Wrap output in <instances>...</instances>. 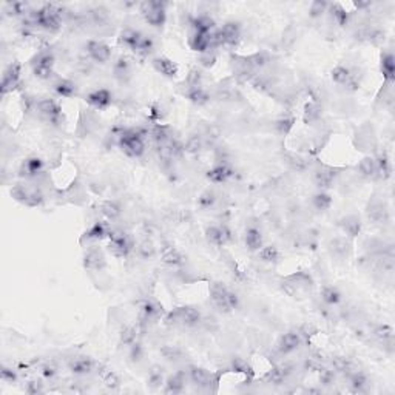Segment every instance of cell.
I'll return each instance as SVG.
<instances>
[{
	"label": "cell",
	"mask_w": 395,
	"mask_h": 395,
	"mask_svg": "<svg viewBox=\"0 0 395 395\" xmlns=\"http://www.w3.org/2000/svg\"><path fill=\"white\" fill-rule=\"evenodd\" d=\"M210 299H212L213 306L221 312H230L238 306V296L219 282L212 284Z\"/></svg>",
	"instance_id": "obj_1"
},
{
	"label": "cell",
	"mask_w": 395,
	"mask_h": 395,
	"mask_svg": "<svg viewBox=\"0 0 395 395\" xmlns=\"http://www.w3.org/2000/svg\"><path fill=\"white\" fill-rule=\"evenodd\" d=\"M201 312L195 307L185 306V307H178L173 312L168 313L167 317V324L170 326H182V327H193L201 323Z\"/></svg>",
	"instance_id": "obj_2"
},
{
	"label": "cell",
	"mask_w": 395,
	"mask_h": 395,
	"mask_svg": "<svg viewBox=\"0 0 395 395\" xmlns=\"http://www.w3.org/2000/svg\"><path fill=\"white\" fill-rule=\"evenodd\" d=\"M140 12L147 23L161 26L165 22V3L162 2H144L140 3Z\"/></svg>",
	"instance_id": "obj_3"
},
{
	"label": "cell",
	"mask_w": 395,
	"mask_h": 395,
	"mask_svg": "<svg viewBox=\"0 0 395 395\" xmlns=\"http://www.w3.org/2000/svg\"><path fill=\"white\" fill-rule=\"evenodd\" d=\"M132 246H130V241L129 238L125 236L124 233H118V232H113L110 233V244H108V250L110 254L116 258H124L129 255Z\"/></svg>",
	"instance_id": "obj_4"
},
{
	"label": "cell",
	"mask_w": 395,
	"mask_h": 395,
	"mask_svg": "<svg viewBox=\"0 0 395 395\" xmlns=\"http://www.w3.org/2000/svg\"><path fill=\"white\" fill-rule=\"evenodd\" d=\"M87 53L94 62H99V64H105V62H108L110 57H112L110 46L98 40H90L87 43Z\"/></svg>",
	"instance_id": "obj_5"
},
{
	"label": "cell",
	"mask_w": 395,
	"mask_h": 395,
	"mask_svg": "<svg viewBox=\"0 0 395 395\" xmlns=\"http://www.w3.org/2000/svg\"><path fill=\"white\" fill-rule=\"evenodd\" d=\"M37 113L48 122H57L60 118V107L54 99H40L36 105Z\"/></svg>",
	"instance_id": "obj_6"
},
{
	"label": "cell",
	"mask_w": 395,
	"mask_h": 395,
	"mask_svg": "<svg viewBox=\"0 0 395 395\" xmlns=\"http://www.w3.org/2000/svg\"><path fill=\"white\" fill-rule=\"evenodd\" d=\"M205 238L213 246H224L230 241L232 235L230 230L226 226H212L205 230Z\"/></svg>",
	"instance_id": "obj_7"
},
{
	"label": "cell",
	"mask_w": 395,
	"mask_h": 395,
	"mask_svg": "<svg viewBox=\"0 0 395 395\" xmlns=\"http://www.w3.org/2000/svg\"><path fill=\"white\" fill-rule=\"evenodd\" d=\"M299 344H301V334H298V332H287V334H284L279 338L276 349L281 354H290L298 349Z\"/></svg>",
	"instance_id": "obj_8"
},
{
	"label": "cell",
	"mask_w": 395,
	"mask_h": 395,
	"mask_svg": "<svg viewBox=\"0 0 395 395\" xmlns=\"http://www.w3.org/2000/svg\"><path fill=\"white\" fill-rule=\"evenodd\" d=\"M87 102L94 107V108H98V110H104L107 108L110 104H112V93H110L108 90H96V91H91L88 96H87Z\"/></svg>",
	"instance_id": "obj_9"
},
{
	"label": "cell",
	"mask_w": 395,
	"mask_h": 395,
	"mask_svg": "<svg viewBox=\"0 0 395 395\" xmlns=\"http://www.w3.org/2000/svg\"><path fill=\"white\" fill-rule=\"evenodd\" d=\"M20 77V65L19 64H11L5 74H3V81H2V93L6 94L8 91H11L19 82Z\"/></svg>",
	"instance_id": "obj_10"
},
{
	"label": "cell",
	"mask_w": 395,
	"mask_h": 395,
	"mask_svg": "<svg viewBox=\"0 0 395 395\" xmlns=\"http://www.w3.org/2000/svg\"><path fill=\"white\" fill-rule=\"evenodd\" d=\"M190 46L195 51L207 53L212 48V33H198V31H193V34L190 37Z\"/></svg>",
	"instance_id": "obj_11"
},
{
	"label": "cell",
	"mask_w": 395,
	"mask_h": 395,
	"mask_svg": "<svg viewBox=\"0 0 395 395\" xmlns=\"http://www.w3.org/2000/svg\"><path fill=\"white\" fill-rule=\"evenodd\" d=\"M219 34H221V37H223V43L235 45L236 42L240 40V36H241L240 23H236V22H227L223 28L219 29Z\"/></svg>",
	"instance_id": "obj_12"
},
{
	"label": "cell",
	"mask_w": 395,
	"mask_h": 395,
	"mask_svg": "<svg viewBox=\"0 0 395 395\" xmlns=\"http://www.w3.org/2000/svg\"><path fill=\"white\" fill-rule=\"evenodd\" d=\"M94 369V361L90 357H76L70 361V371L76 375H87Z\"/></svg>",
	"instance_id": "obj_13"
},
{
	"label": "cell",
	"mask_w": 395,
	"mask_h": 395,
	"mask_svg": "<svg viewBox=\"0 0 395 395\" xmlns=\"http://www.w3.org/2000/svg\"><path fill=\"white\" fill-rule=\"evenodd\" d=\"M161 260L165 265H170V267H179L185 263V258L181 252L175 247H165L162 250V255H161Z\"/></svg>",
	"instance_id": "obj_14"
},
{
	"label": "cell",
	"mask_w": 395,
	"mask_h": 395,
	"mask_svg": "<svg viewBox=\"0 0 395 395\" xmlns=\"http://www.w3.org/2000/svg\"><path fill=\"white\" fill-rule=\"evenodd\" d=\"M105 265V258L99 250L91 249L87 252V255L84 258V267L90 268V270H101Z\"/></svg>",
	"instance_id": "obj_15"
},
{
	"label": "cell",
	"mask_w": 395,
	"mask_h": 395,
	"mask_svg": "<svg viewBox=\"0 0 395 395\" xmlns=\"http://www.w3.org/2000/svg\"><path fill=\"white\" fill-rule=\"evenodd\" d=\"M233 175V170L226 165V164H219V165H215L212 170H209L207 173V178L215 182V184H221V182H226L230 176Z\"/></svg>",
	"instance_id": "obj_16"
},
{
	"label": "cell",
	"mask_w": 395,
	"mask_h": 395,
	"mask_svg": "<svg viewBox=\"0 0 395 395\" xmlns=\"http://www.w3.org/2000/svg\"><path fill=\"white\" fill-rule=\"evenodd\" d=\"M42 171H43V162L39 157H29L22 165V176L37 178Z\"/></svg>",
	"instance_id": "obj_17"
},
{
	"label": "cell",
	"mask_w": 395,
	"mask_h": 395,
	"mask_svg": "<svg viewBox=\"0 0 395 395\" xmlns=\"http://www.w3.org/2000/svg\"><path fill=\"white\" fill-rule=\"evenodd\" d=\"M153 67L156 68L157 73H161L164 76H168V77L176 76V73H178L176 64H175V62H171L170 59H167V57H156L153 60Z\"/></svg>",
	"instance_id": "obj_18"
},
{
	"label": "cell",
	"mask_w": 395,
	"mask_h": 395,
	"mask_svg": "<svg viewBox=\"0 0 395 395\" xmlns=\"http://www.w3.org/2000/svg\"><path fill=\"white\" fill-rule=\"evenodd\" d=\"M142 36L139 31H136V29H132V28H127V29H124L122 33H121V37H119V40H121V43H124L125 46H129V48H132V50H137V46H139V43H140V40H142Z\"/></svg>",
	"instance_id": "obj_19"
},
{
	"label": "cell",
	"mask_w": 395,
	"mask_h": 395,
	"mask_svg": "<svg viewBox=\"0 0 395 395\" xmlns=\"http://www.w3.org/2000/svg\"><path fill=\"white\" fill-rule=\"evenodd\" d=\"M313 179H315V182H317L318 187L327 188V187L332 185V182H334V179H335V171L332 168H327V167L318 168L317 171H315Z\"/></svg>",
	"instance_id": "obj_20"
},
{
	"label": "cell",
	"mask_w": 395,
	"mask_h": 395,
	"mask_svg": "<svg viewBox=\"0 0 395 395\" xmlns=\"http://www.w3.org/2000/svg\"><path fill=\"white\" fill-rule=\"evenodd\" d=\"M246 246L249 247V250H260L263 247V235L258 229L250 227L246 230V236H244Z\"/></svg>",
	"instance_id": "obj_21"
},
{
	"label": "cell",
	"mask_w": 395,
	"mask_h": 395,
	"mask_svg": "<svg viewBox=\"0 0 395 395\" xmlns=\"http://www.w3.org/2000/svg\"><path fill=\"white\" fill-rule=\"evenodd\" d=\"M150 136L153 137V140L156 142L157 147L168 144V142L173 139V136L170 133V129L165 127V125H156V127L150 132Z\"/></svg>",
	"instance_id": "obj_22"
},
{
	"label": "cell",
	"mask_w": 395,
	"mask_h": 395,
	"mask_svg": "<svg viewBox=\"0 0 395 395\" xmlns=\"http://www.w3.org/2000/svg\"><path fill=\"white\" fill-rule=\"evenodd\" d=\"M190 380L196 386H210V383H212V375L207 371H205L204 368L192 366L190 368Z\"/></svg>",
	"instance_id": "obj_23"
},
{
	"label": "cell",
	"mask_w": 395,
	"mask_h": 395,
	"mask_svg": "<svg viewBox=\"0 0 395 395\" xmlns=\"http://www.w3.org/2000/svg\"><path fill=\"white\" fill-rule=\"evenodd\" d=\"M54 91L62 98H71L76 94L77 88H76V84L68 81V79H59L54 84Z\"/></svg>",
	"instance_id": "obj_24"
},
{
	"label": "cell",
	"mask_w": 395,
	"mask_h": 395,
	"mask_svg": "<svg viewBox=\"0 0 395 395\" xmlns=\"http://www.w3.org/2000/svg\"><path fill=\"white\" fill-rule=\"evenodd\" d=\"M164 385H165V389H164L165 394H178L184 389L185 378L182 374H175V375L168 377Z\"/></svg>",
	"instance_id": "obj_25"
},
{
	"label": "cell",
	"mask_w": 395,
	"mask_h": 395,
	"mask_svg": "<svg viewBox=\"0 0 395 395\" xmlns=\"http://www.w3.org/2000/svg\"><path fill=\"white\" fill-rule=\"evenodd\" d=\"M101 372H99V375H101V378H102V382H104V385L108 388V389H118L119 386H121V378H119V375L115 372V371H112V369H107V368H104V366H101Z\"/></svg>",
	"instance_id": "obj_26"
},
{
	"label": "cell",
	"mask_w": 395,
	"mask_h": 395,
	"mask_svg": "<svg viewBox=\"0 0 395 395\" xmlns=\"http://www.w3.org/2000/svg\"><path fill=\"white\" fill-rule=\"evenodd\" d=\"M290 372H292L290 366H278L267 375V382L273 385H281L282 382H286V378L290 375Z\"/></svg>",
	"instance_id": "obj_27"
},
{
	"label": "cell",
	"mask_w": 395,
	"mask_h": 395,
	"mask_svg": "<svg viewBox=\"0 0 395 395\" xmlns=\"http://www.w3.org/2000/svg\"><path fill=\"white\" fill-rule=\"evenodd\" d=\"M332 81L338 85H347L352 81V74H351L349 68H346L343 65H337L334 70H332Z\"/></svg>",
	"instance_id": "obj_28"
},
{
	"label": "cell",
	"mask_w": 395,
	"mask_h": 395,
	"mask_svg": "<svg viewBox=\"0 0 395 395\" xmlns=\"http://www.w3.org/2000/svg\"><path fill=\"white\" fill-rule=\"evenodd\" d=\"M213 26L215 22L207 15H199L193 20V31H198V33H212Z\"/></svg>",
	"instance_id": "obj_29"
},
{
	"label": "cell",
	"mask_w": 395,
	"mask_h": 395,
	"mask_svg": "<svg viewBox=\"0 0 395 395\" xmlns=\"http://www.w3.org/2000/svg\"><path fill=\"white\" fill-rule=\"evenodd\" d=\"M321 298H323V301L329 306H335L340 303V299H341V295L338 292L337 287H332V286H327L323 289L321 292Z\"/></svg>",
	"instance_id": "obj_30"
},
{
	"label": "cell",
	"mask_w": 395,
	"mask_h": 395,
	"mask_svg": "<svg viewBox=\"0 0 395 395\" xmlns=\"http://www.w3.org/2000/svg\"><path fill=\"white\" fill-rule=\"evenodd\" d=\"M187 98L190 99L192 102L198 104V105H202V104H205L209 101V94L202 87H196V88H188Z\"/></svg>",
	"instance_id": "obj_31"
},
{
	"label": "cell",
	"mask_w": 395,
	"mask_h": 395,
	"mask_svg": "<svg viewBox=\"0 0 395 395\" xmlns=\"http://www.w3.org/2000/svg\"><path fill=\"white\" fill-rule=\"evenodd\" d=\"M358 168H360V173L363 176L371 178V176L377 175V162H375L374 157H365V159L360 162Z\"/></svg>",
	"instance_id": "obj_32"
},
{
	"label": "cell",
	"mask_w": 395,
	"mask_h": 395,
	"mask_svg": "<svg viewBox=\"0 0 395 395\" xmlns=\"http://www.w3.org/2000/svg\"><path fill=\"white\" fill-rule=\"evenodd\" d=\"M101 212L108 218V219H116L121 215V205L115 201H107L101 205Z\"/></svg>",
	"instance_id": "obj_33"
},
{
	"label": "cell",
	"mask_w": 395,
	"mask_h": 395,
	"mask_svg": "<svg viewBox=\"0 0 395 395\" xmlns=\"http://www.w3.org/2000/svg\"><path fill=\"white\" fill-rule=\"evenodd\" d=\"M258 257L264 263H273V261L278 260L279 252H278V249L275 246H265V247H261L258 250Z\"/></svg>",
	"instance_id": "obj_34"
},
{
	"label": "cell",
	"mask_w": 395,
	"mask_h": 395,
	"mask_svg": "<svg viewBox=\"0 0 395 395\" xmlns=\"http://www.w3.org/2000/svg\"><path fill=\"white\" fill-rule=\"evenodd\" d=\"M157 313H159V307L151 301H145L140 306V318L144 321H151Z\"/></svg>",
	"instance_id": "obj_35"
},
{
	"label": "cell",
	"mask_w": 395,
	"mask_h": 395,
	"mask_svg": "<svg viewBox=\"0 0 395 395\" xmlns=\"http://www.w3.org/2000/svg\"><path fill=\"white\" fill-rule=\"evenodd\" d=\"M382 71L388 81H394V73H395V64H394V56L392 54H385L382 59Z\"/></svg>",
	"instance_id": "obj_36"
},
{
	"label": "cell",
	"mask_w": 395,
	"mask_h": 395,
	"mask_svg": "<svg viewBox=\"0 0 395 395\" xmlns=\"http://www.w3.org/2000/svg\"><path fill=\"white\" fill-rule=\"evenodd\" d=\"M202 148V139L199 136H192L188 137V140L184 144V151L188 154H196Z\"/></svg>",
	"instance_id": "obj_37"
},
{
	"label": "cell",
	"mask_w": 395,
	"mask_h": 395,
	"mask_svg": "<svg viewBox=\"0 0 395 395\" xmlns=\"http://www.w3.org/2000/svg\"><path fill=\"white\" fill-rule=\"evenodd\" d=\"M108 235V227L104 224V223H96L94 224L88 233H87V238H93V240H102Z\"/></svg>",
	"instance_id": "obj_38"
},
{
	"label": "cell",
	"mask_w": 395,
	"mask_h": 395,
	"mask_svg": "<svg viewBox=\"0 0 395 395\" xmlns=\"http://www.w3.org/2000/svg\"><path fill=\"white\" fill-rule=\"evenodd\" d=\"M374 335L378 338V340H382L383 343L386 341H392L394 338V329L388 324H380L375 330H374Z\"/></svg>",
	"instance_id": "obj_39"
},
{
	"label": "cell",
	"mask_w": 395,
	"mask_h": 395,
	"mask_svg": "<svg viewBox=\"0 0 395 395\" xmlns=\"http://www.w3.org/2000/svg\"><path fill=\"white\" fill-rule=\"evenodd\" d=\"M330 204H332V198L324 192H320L313 196V205L318 210H327L330 207Z\"/></svg>",
	"instance_id": "obj_40"
},
{
	"label": "cell",
	"mask_w": 395,
	"mask_h": 395,
	"mask_svg": "<svg viewBox=\"0 0 395 395\" xmlns=\"http://www.w3.org/2000/svg\"><path fill=\"white\" fill-rule=\"evenodd\" d=\"M321 115V108L317 102H309L306 105V112H304V119L306 122H312L315 119H318Z\"/></svg>",
	"instance_id": "obj_41"
},
{
	"label": "cell",
	"mask_w": 395,
	"mask_h": 395,
	"mask_svg": "<svg viewBox=\"0 0 395 395\" xmlns=\"http://www.w3.org/2000/svg\"><path fill=\"white\" fill-rule=\"evenodd\" d=\"M368 385V378L365 374H361V372H355L351 378V388L357 392H361L363 389L366 388Z\"/></svg>",
	"instance_id": "obj_42"
},
{
	"label": "cell",
	"mask_w": 395,
	"mask_h": 395,
	"mask_svg": "<svg viewBox=\"0 0 395 395\" xmlns=\"http://www.w3.org/2000/svg\"><path fill=\"white\" fill-rule=\"evenodd\" d=\"M121 341L124 344H134L136 343V329L133 326H127V327H124L122 332H121Z\"/></svg>",
	"instance_id": "obj_43"
},
{
	"label": "cell",
	"mask_w": 395,
	"mask_h": 395,
	"mask_svg": "<svg viewBox=\"0 0 395 395\" xmlns=\"http://www.w3.org/2000/svg\"><path fill=\"white\" fill-rule=\"evenodd\" d=\"M332 15H334V20L338 23V25H346L347 23V20H349V15H347V12L341 8V6H338V5H335V6H332Z\"/></svg>",
	"instance_id": "obj_44"
},
{
	"label": "cell",
	"mask_w": 395,
	"mask_h": 395,
	"mask_svg": "<svg viewBox=\"0 0 395 395\" xmlns=\"http://www.w3.org/2000/svg\"><path fill=\"white\" fill-rule=\"evenodd\" d=\"M137 252H139V255H140L142 258L148 260V258H151V257L154 255V247H153V244H151L150 241H144V243H140V244H139Z\"/></svg>",
	"instance_id": "obj_45"
},
{
	"label": "cell",
	"mask_w": 395,
	"mask_h": 395,
	"mask_svg": "<svg viewBox=\"0 0 395 395\" xmlns=\"http://www.w3.org/2000/svg\"><path fill=\"white\" fill-rule=\"evenodd\" d=\"M53 65H54V57H53V54H50V53H43V54H40V56L37 57L36 65H34V67H46V68H53Z\"/></svg>",
	"instance_id": "obj_46"
},
{
	"label": "cell",
	"mask_w": 395,
	"mask_h": 395,
	"mask_svg": "<svg viewBox=\"0 0 395 395\" xmlns=\"http://www.w3.org/2000/svg\"><path fill=\"white\" fill-rule=\"evenodd\" d=\"M215 201H216V198H215V193L213 192H205L199 198V205H201L202 209H210L212 205L215 204Z\"/></svg>",
	"instance_id": "obj_47"
},
{
	"label": "cell",
	"mask_w": 395,
	"mask_h": 395,
	"mask_svg": "<svg viewBox=\"0 0 395 395\" xmlns=\"http://www.w3.org/2000/svg\"><path fill=\"white\" fill-rule=\"evenodd\" d=\"M347 224H344V230L349 233V235H357L360 232V219L351 216V218H347Z\"/></svg>",
	"instance_id": "obj_48"
},
{
	"label": "cell",
	"mask_w": 395,
	"mask_h": 395,
	"mask_svg": "<svg viewBox=\"0 0 395 395\" xmlns=\"http://www.w3.org/2000/svg\"><path fill=\"white\" fill-rule=\"evenodd\" d=\"M151 50H153V40L150 37L144 36V37H142V40H140V43H139V46H137L136 53H139V54H148Z\"/></svg>",
	"instance_id": "obj_49"
},
{
	"label": "cell",
	"mask_w": 395,
	"mask_h": 395,
	"mask_svg": "<svg viewBox=\"0 0 395 395\" xmlns=\"http://www.w3.org/2000/svg\"><path fill=\"white\" fill-rule=\"evenodd\" d=\"M292 125H293V118H282L276 122V127H278L279 133H282V134H286L292 129Z\"/></svg>",
	"instance_id": "obj_50"
},
{
	"label": "cell",
	"mask_w": 395,
	"mask_h": 395,
	"mask_svg": "<svg viewBox=\"0 0 395 395\" xmlns=\"http://www.w3.org/2000/svg\"><path fill=\"white\" fill-rule=\"evenodd\" d=\"M33 73L37 79H42V81H46V79H50L51 74H53V68H46V67H34L33 68Z\"/></svg>",
	"instance_id": "obj_51"
},
{
	"label": "cell",
	"mask_w": 395,
	"mask_h": 395,
	"mask_svg": "<svg viewBox=\"0 0 395 395\" xmlns=\"http://www.w3.org/2000/svg\"><path fill=\"white\" fill-rule=\"evenodd\" d=\"M148 382L151 383V386H159V385H162V383H164V380H162V374H161L159 371H157V369H153V371L150 372Z\"/></svg>",
	"instance_id": "obj_52"
},
{
	"label": "cell",
	"mask_w": 395,
	"mask_h": 395,
	"mask_svg": "<svg viewBox=\"0 0 395 395\" xmlns=\"http://www.w3.org/2000/svg\"><path fill=\"white\" fill-rule=\"evenodd\" d=\"M327 8V3L324 2H315L312 3V8H310V14L313 15V17H317V15H321Z\"/></svg>",
	"instance_id": "obj_53"
},
{
	"label": "cell",
	"mask_w": 395,
	"mask_h": 395,
	"mask_svg": "<svg viewBox=\"0 0 395 395\" xmlns=\"http://www.w3.org/2000/svg\"><path fill=\"white\" fill-rule=\"evenodd\" d=\"M15 374L11 371V369H8V368H3L2 369V380L3 382H9V383H12V382H15Z\"/></svg>",
	"instance_id": "obj_54"
},
{
	"label": "cell",
	"mask_w": 395,
	"mask_h": 395,
	"mask_svg": "<svg viewBox=\"0 0 395 395\" xmlns=\"http://www.w3.org/2000/svg\"><path fill=\"white\" fill-rule=\"evenodd\" d=\"M40 391H42V383H39V382H31V383H28L26 392H29V394H37Z\"/></svg>",
	"instance_id": "obj_55"
},
{
	"label": "cell",
	"mask_w": 395,
	"mask_h": 395,
	"mask_svg": "<svg viewBox=\"0 0 395 395\" xmlns=\"http://www.w3.org/2000/svg\"><path fill=\"white\" fill-rule=\"evenodd\" d=\"M42 375H43L45 378H51V377H54V375H56V368H53V366H50V365L43 366V368H42Z\"/></svg>",
	"instance_id": "obj_56"
}]
</instances>
